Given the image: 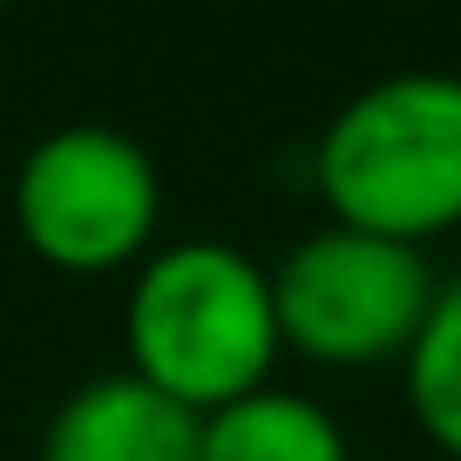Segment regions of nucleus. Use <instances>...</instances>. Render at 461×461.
Returning a JSON list of instances; mask_svg holds the SVG:
<instances>
[{"mask_svg": "<svg viewBox=\"0 0 461 461\" xmlns=\"http://www.w3.org/2000/svg\"><path fill=\"white\" fill-rule=\"evenodd\" d=\"M122 339L136 380L197 414H217L238 393H258L285 346L272 312V272H258L238 245L217 238L170 245L136 272Z\"/></svg>", "mask_w": 461, "mask_h": 461, "instance_id": "obj_1", "label": "nucleus"}, {"mask_svg": "<svg viewBox=\"0 0 461 461\" xmlns=\"http://www.w3.org/2000/svg\"><path fill=\"white\" fill-rule=\"evenodd\" d=\"M41 461H203V414L136 374H95L55 407Z\"/></svg>", "mask_w": 461, "mask_h": 461, "instance_id": "obj_5", "label": "nucleus"}, {"mask_svg": "<svg viewBox=\"0 0 461 461\" xmlns=\"http://www.w3.org/2000/svg\"><path fill=\"white\" fill-rule=\"evenodd\" d=\"M157 163L136 136L68 122L48 130L14 170V224L61 272H109L157 230Z\"/></svg>", "mask_w": 461, "mask_h": 461, "instance_id": "obj_4", "label": "nucleus"}, {"mask_svg": "<svg viewBox=\"0 0 461 461\" xmlns=\"http://www.w3.org/2000/svg\"><path fill=\"white\" fill-rule=\"evenodd\" d=\"M203 461H346V434L319 401L258 387L203 414Z\"/></svg>", "mask_w": 461, "mask_h": 461, "instance_id": "obj_6", "label": "nucleus"}, {"mask_svg": "<svg viewBox=\"0 0 461 461\" xmlns=\"http://www.w3.org/2000/svg\"><path fill=\"white\" fill-rule=\"evenodd\" d=\"M407 407L441 455L461 461V272L434 285L428 326L407 346Z\"/></svg>", "mask_w": 461, "mask_h": 461, "instance_id": "obj_7", "label": "nucleus"}, {"mask_svg": "<svg viewBox=\"0 0 461 461\" xmlns=\"http://www.w3.org/2000/svg\"><path fill=\"white\" fill-rule=\"evenodd\" d=\"M319 197L353 230L428 245L461 224V75H387L332 109L312 149Z\"/></svg>", "mask_w": 461, "mask_h": 461, "instance_id": "obj_2", "label": "nucleus"}, {"mask_svg": "<svg viewBox=\"0 0 461 461\" xmlns=\"http://www.w3.org/2000/svg\"><path fill=\"white\" fill-rule=\"evenodd\" d=\"M428 305L434 272L420 245H393L353 224H326L299 238L272 272L278 339L332 366L407 353L428 326Z\"/></svg>", "mask_w": 461, "mask_h": 461, "instance_id": "obj_3", "label": "nucleus"}]
</instances>
